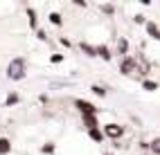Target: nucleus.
<instances>
[{"instance_id":"f257e3e1","label":"nucleus","mask_w":160,"mask_h":155,"mask_svg":"<svg viewBox=\"0 0 160 155\" xmlns=\"http://www.w3.org/2000/svg\"><path fill=\"white\" fill-rule=\"evenodd\" d=\"M7 77L14 79V81L23 79L25 77V59H14L12 63L7 65Z\"/></svg>"},{"instance_id":"f3484780","label":"nucleus","mask_w":160,"mask_h":155,"mask_svg":"<svg viewBox=\"0 0 160 155\" xmlns=\"http://www.w3.org/2000/svg\"><path fill=\"white\" fill-rule=\"evenodd\" d=\"M29 25L36 27V18H34V9H29Z\"/></svg>"},{"instance_id":"f03ea898","label":"nucleus","mask_w":160,"mask_h":155,"mask_svg":"<svg viewBox=\"0 0 160 155\" xmlns=\"http://www.w3.org/2000/svg\"><path fill=\"white\" fill-rule=\"evenodd\" d=\"M104 135L111 137V139H120L124 135V126H120V124H106L104 126Z\"/></svg>"},{"instance_id":"2eb2a0df","label":"nucleus","mask_w":160,"mask_h":155,"mask_svg":"<svg viewBox=\"0 0 160 155\" xmlns=\"http://www.w3.org/2000/svg\"><path fill=\"white\" fill-rule=\"evenodd\" d=\"M50 20H52V23H54V25H61V16L54 12V14H50Z\"/></svg>"},{"instance_id":"6e6552de","label":"nucleus","mask_w":160,"mask_h":155,"mask_svg":"<svg viewBox=\"0 0 160 155\" xmlns=\"http://www.w3.org/2000/svg\"><path fill=\"white\" fill-rule=\"evenodd\" d=\"M9 151H12V142L7 137H0V155H7Z\"/></svg>"},{"instance_id":"7ed1b4c3","label":"nucleus","mask_w":160,"mask_h":155,"mask_svg":"<svg viewBox=\"0 0 160 155\" xmlns=\"http://www.w3.org/2000/svg\"><path fill=\"white\" fill-rule=\"evenodd\" d=\"M74 106L79 108V112H81V117H86V115H97V108L92 106L90 101H83V99H77L74 101Z\"/></svg>"},{"instance_id":"0eeeda50","label":"nucleus","mask_w":160,"mask_h":155,"mask_svg":"<svg viewBox=\"0 0 160 155\" xmlns=\"http://www.w3.org/2000/svg\"><path fill=\"white\" fill-rule=\"evenodd\" d=\"M97 56H102L104 61H111L113 54H111V49L106 47V45H97Z\"/></svg>"},{"instance_id":"aec40b11","label":"nucleus","mask_w":160,"mask_h":155,"mask_svg":"<svg viewBox=\"0 0 160 155\" xmlns=\"http://www.w3.org/2000/svg\"><path fill=\"white\" fill-rule=\"evenodd\" d=\"M104 155H115V153H104Z\"/></svg>"},{"instance_id":"39448f33","label":"nucleus","mask_w":160,"mask_h":155,"mask_svg":"<svg viewBox=\"0 0 160 155\" xmlns=\"http://www.w3.org/2000/svg\"><path fill=\"white\" fill-rule=\"evenodd\" d=\"M144 27H147V34L151 36L153 40H160V27L153 23V20H147V25H144Z\"/></svg>"},{"instance_id":"9d476101","label":"nucleus","mask_w":160,"mask_h":155,"mask_svg":"<svg viewBox=\"0 0 160 155\" xmlns=\"http://www.w3.org/2000/svg\"><path fill=\"white\" fill-rule=\"evenodd\" d=\"M149 148H151L153 155H160V137H156V139L149 142Z\"/></svg>"},{"instance_id":"20e7f679","label":"nucleus","mask_w":160,"mask_h":155,"mask_svg":"<svg viewBox=\"0 0 160 155\" xmlns=\"http://www.w3.org/2000/svg\"><path fill=\"white\" fill-rule=\"evenodd\" d=\"M135 70H138L135 59H131V56H124V59H122V63H120V72H122V74H133Z\"/></svg>"},{"instance_id":"a211bd4d","label":"nucleus","mask_w":160,"mask_h":155,"mask_svg":"<svg viewBox=\"0 0 160 155\" xmlns=\"http://www.w3.org/2000/svg\"><path fill=\"white\" fill-rule=\"evenodd\" d=\"M135 23H144V25H147V20H144V16L138 14V16H135Z\"/></svg>"},{"instance_id":"1a4fd4ad","label":"nucleus","mask_w":160,"mask_h":155,"mask_svg":"<svg viewBox=\"0 0 160 155\" xmlns=\"http://www.w3.org/2000/svg\"><path fill=\"white\" fill-rule=\"evenodd\" d=\"M88 135H90V139H95V142H102L106 135H104V130H99V128H92V130H88Z\"/></svg>"},{"instance_id":"9b49d317","label":"nucleus","mask_w":160,"mask_h":155,"mask_svg":"<svg viewBox=\"0 0 160 155\" xmlns=\"http://www.w3.org/2000/svg\"><path fill=\"white\" fill-rule=\"evenodd\" d=\"M81 49H83V52H86V54H88V56H97V47H90L88 43H81Z\"/></svg>"},{"instance_id":"dca6fc26","label":"nucleus","mask_w":160,"mask_h":155,"mask_svg":"<svg viewBox=\"0 0 160 155\" xmlns=\"http://www.w3.org/2000/svg\"><path fill=\"white\" fill-rule=\"evenodd\" d=\"M102 12H104V14H113V12H115V7H113V5H104V7H102Z\"/></svg>"},{"instance_id":"ddd939ff","label":"nucleus","mask_w":160,"mask_h":155,"mask_svg":"<svg viewBox=\"0 0 160 155\" xmlns=\"http://www.w3.org/2000/svg\"><path fill=\"white\" fill-rule=\"evenodd\" d=\"M126 47H129L126 38H120V43H117V52H120V54H126Z\"/></svg>"},{"instance_id":"423d86ee","label":"nucleus","mask_w":160,"mask_h":155,"mask_svg":"<svg viewBox=\"0 0 160 155\" xmlns=\"http://www.w3.org/2000/svg\"><path fill=\"white\" fill-rule=\"evenodd\" d=\"M83 124H86V128H88V130L99 128V124H97V115H86V117H83Z\"/></svg>"},{"instance_id":"4468645a","label":"nucleus","mask_w":160,"mask_h":155,"mask_svg":"<svg viewBox=\"0 0 160 155\" xmlns=\"http://www.w3.org/2000/svg\"><path fill=\"white\" fill-rule=\"evenodd\" d=\"M90 90H92V92H95V95H97V97H106V90H104L102 86H92Z\"/></svg>"},{"instance_id":"f8f14e48","label":"nucleus","mask_w":160,"mask_h":155,"mask_svg":"<svg viewBox=\"0 0 160 155\" xmlns=\"http://www.w3.org/2000/svg\"><path fill=\"white\" fill-rule=\"evenodd\" d=\"M142 88L149 90V92H153V90H158V83L156 81H142Z\"/></svg>"},{"instance_id":"6ab92c4d","label":"nucleus","mask_w":160,"mask_h":155,"mask_svg":"<svg viewBox=\"0 0 160 155\" xmlns=\"http://www.w3.org/2000/svg\"><path fill=\"white\" fill-rule=\"evenodd\" d=\"M43 151H45V153H52V151H54V146H52V144H48V146H43Z\"/></svg>"}]
</instances>
